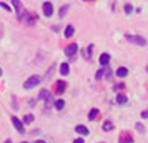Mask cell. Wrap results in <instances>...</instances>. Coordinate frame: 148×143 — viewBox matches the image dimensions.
Here are the masks:
<instances>
[{"instance_id": "29", "label": "cell", "mask_w": 148, "mask_h": 143, "mask_svg": "<svg viewBox=\"0 0 148 143\" xmlns=\"http://www.w3.org/2000/svg\"><path fill=\"white\" fill-rule=\"evenodd\" d=\"M5 143H12V140H7V142H5Z\"/></svg>"}, {"instance_id": "8", "label": "cell", "mask_w": 148, "mask_h": 143, "mask_svg": "<svg viewBox=\"0 0 148 143\" xmlns=\"http://www.w3.org/2000/svg\"><path fill=\"white\" fill-rule=\"evenodd\" d=\"M98 60H100V63L103 65V67H107L108 63H110V55H108V53H101Z\"/></svg>"}, {"instance_id": "11", "label": "cell", "mask_w": 148, "mask_h": 143, "mask_svg": "<svg viewBox=\"0 0 148 143\" xmlns=\"http://www.w3.org/2000/svg\"><path fill=\"white\" fill-rule=\"evenodd\" d=\"M127 75H128V68L120 67L118 70H116V77H127Z\"/></svg>"}, {"instance_id": "13", "label": "cell", "mask_w": 148, "mask_h": 143, "mask_svg": "<svg viewBox=\"0 0 148 143\" xmlns=\"http://www.w3.org/2000/svg\"><path fill=\"white\" fill-rule=\"evenodd\" d=\"M127 102H128V100H127V96H125V95H121V93H120V95H116V103H120V105H125Z\"/></svg>"}, {"instance_id": "6", "label": "cell", "mask_w": 148, "mask_h": 143, "mask_svg": "<svg viewBox=\"0 0 148 143\" xmlns=\"http://www.w3.org/2000/svg\"><path fill=\"white\" fill-rule=\"evenodd\" d=\"M77 50H78V45H77V43H70V45L65 48V53H67V57H73V55L77 53Z\"/></svg>"}, {"instance_id": "4", "label": "cell", "mask_w": 148, "mask_h": 143, "mask_svg": "<svg viewBox=\"0 0 148 143\" xmlns=\"http://www.w3.org/2000/svg\"><path fill=\"white\" fill-rule=\"evenodd\" d=\"M12 123H14V127L17 128V131L18 133H25V128H23V123L17 118V116H12Z\"/></svg>"}, {"instance_id": "10", "label": "cell", "mask_w": 148, "mask_h": 143, "mask_svg": "<svg viewBox=\"0 0 148 143\" xmlns=\"http://www.w3.org/2000/svg\"><path fill=\"white\" fill-rule=\"evenodd\" d=\"M60 73L62 75H68V73H70V67H68V63H62L60 65Z\"/></svg>"}, {"instance_id": "15", "label": "cell", "mask_w": 148, "mask_h": 143, "mask_svg": "<svg viewBox=\"0 0 148 143\" xmlns=\"http://www.w3.org/2000/svg\"><path fill=\"white\" fill-rule=\"evenodd\" d=\"M68 10H70V5H63V7L60 8V18H63V17L67 15Z\"/></svg>"}, {"instance_id": "1", "label": "cell", "mask_w": 148, "mask_h": 143, "mask_svg": "<svg viewBox=\"0 0 148 143\" xmlns=\"http://www.w3.org/2000/svg\"><path fill=\"white\" fill-rule=\"evenodd\" d=\"M125 38H127L130 43H133V45H138V47H145V45H147V40H145L143 37H140V35H130V34H128Z\"/></svg>"}, {"instance_id": "21", "label": "cell", "mask_w": 148, "mask_h": 143, "mask_svg": "<svg viewBox=\"0 0 148 143\" xmlns=\"http://www.w3.org/2000/svg\"><path fill=\"white\" fill-rule=\"evenodd\" d=\"M97 115H98V110L93 108L92 112H90V113H88V118H90V120H95V116H97Z\"/></svg>"}, {"instance_id": "25", "label": "cell", "mask_w": 148, "mask_h": 143, "mask_svg": "<svg viewBox=\"0 0 148 143\" xmlns=\"http://www.w3.org/2000/svg\"><path fill=\"white\" fill-rule=\"evenodd\" d=\"M0 7H2V8H5V10H8V12H10V10H12V8L8 7L7 3H3V2H0Z\"/></svg>"}, {"instance_id": "32", "label": "cell", "mask_w": 148, "mask_h": 143, "mask_svg": "<svg viewBox=\"0 0 148 143\" xmlns=\"http://www.w3.org/2000/svg\"><path fill=\"white\" fill-rule=\"evenodd\" d=\"M88 2H93V0H88Z\"/></svg>"}, {"instance_id": "9", "label": "cell", "mask_w": 148, "mask_h": 143, "mask_svg": "<svg viewBox=\"0 0 148 143\" xmlns=\"http://www.w3.org/2000/svg\"><path fill=\"white\" fill-rule=\"evenodd\" d=\"M65 85H67V83L63 82V80H60V82H57V93H58V95L65 92Z\"/></svg>"}, {"instance_id": "16", "label": "cell", "mask_w": 148, "mask_h": 143, "mask_svg": "<svg viewBox=\"0 0 148 143\" xmlns=\"http://www.w3.org/2000/svg\"><path fill=\"white\" fill-rule=\"evenodd\" d=\"M34 122V115L30 113V115H25V118H23V125H30V123Z\"/></svg>"}, {"instance_id": "3", "label": "cell", "mask_w": 148, "mask_h": 143, "mask_svg": "<svg viewBox=\"0 0 148 143\" xmlns=\"http://www.w3.org/2000/svg\"><path fill=\"white\" fill-rule=\"evenodd\" d=\"M38 98L45 102L47 108H50V105H52V96H50V92H48V90H42L40 93H38Z\"/></svg>"}, {"instance_id": "12", "label": "cell", "mask_w": 148, "mask_h": 143, "mask_svg": "<svg viewBox=\"0 0 148 143\" xmlns=\"http://www.w3.org/2000/svg\"><path fill=\"white\" fill-rule=\"evenodd\" d=\"M73 34H75V28L72 27V25H68V27L65 28V37H67V38H68V37H72V35H73Z\"/></svg>"}, {"instance_id": "27", "label": "cell", "mask_w": 148, "mask_h": 143, "mask_svg": "<svg viewBox=\"0 0 148 143\" xmlns=\"http://www.w3.org/2000/svg\"><path fill=\"white\" fill-rule=\"evenodd\" d=\"M73 143H85V140H83V138H77Z\"/></svg>"}, {"instance_id": "26", "label": "cell", "mask_w": 148, "mask_h": 143, "mask_svg": "<svg viewBox=\"0 0 148 143\" xmlns=\"http://www.w3.org/2000/svg\"><path fill=\"white\" fill-rule=\"evenodd\" d=\"M141 118H145V120L148 118V110H145V112H141Z\"/></svg>"}, {"instance_id": "14", "label": "cell", "mask_w": 148, "mask_h": 143, "mask_svg": "<svg viewBox=\"0 0 148 143\" xmlns=\"http://www.w3.org/2000/svg\"><path fill=\"white\" fill-rule=\"evenodd\" d=\"M92 50H93V45H88V48L83 52V57L85 58H92Z\"/></svg>"}, {"instance_id": "22", "label": "cell", "mask_w": 148, "mask_h": 143, "mask_svg": "<svg viewBox=\"0 0 148 143\" xmlns=\"http://www.w3.org/2000/svg\"><path fill=\"white\" fill-rule=\"evenodd\" d=\"M120 143H133V138H132L130 135H127L125 136V140H123V138L120 140Z\"/></svg>"}, {"instance_id": "20", "label": "cell", "mask_w": 148, "mask_h": 143, "mask_svg": "<svg viewBox=\"0 0 148 143\" xmlns=\"http://www.w3.org/2000/svg\"><path fill=\"white\" fill-rule=\"evenodd\" d=\"M103 130H105V131H108V130H113V125H112V122H105L103 123Z\"/></svg>"}, {"instance_id": "24", "label": "cell", "mask_w": 148, "mask_h": 143, "mask_svg": "<svg viewBox=\"0 0 148 143\" xmlns=\"http://www.w3.org/2000/svg\"><path fill=\"white\" fill-rule=\"evenodd\" d=\"M132 10H133V7H132L130 3H127V5H125V12H127V14H132Z\"/></svg>"}, {"instance_id": "31", "label": "cell", "mask_w": 148, "mask_h": 143, "mask_svg": "<svg viewBox=\"0 0 148 143\" xmlns=\"http://www.w3.org/2000/svg\"><path fill=\"white\" fill-rule=\"evenodd\" d=\"M22 143H28V142H22Z\"/></svg>"}, {"instance_id": "23", "label": "cell", "mask_w": 148, "mask_h": 143, "mask_svg": "<svg viewBox=\"0 0 148 143\" xmlns=\"http://www.w3.org/2000/svg\"><path fill=\"white\" fill-rule=\"evenodd\" d=\"M136 130H138L140 133H145V127H143L141 123H136Z\"/></svg>"}, {"instance_id": "17", "label": "cell", "mask_w": 148, "mask_h": 143, "mask_svg": "<svg viewBox=\"0 0 148 143\" xmlns=\"http://www.w3.org/2000/svg\"><path fill=\"white\" fill-rule=\"evenodd\" d=\"M105 72H107V68H105V67H103V68H100V70L97 72V75H95V77H97V80H100L101 77L105 75Z\"/></svg>"}, {"instance_id": "5", "label": "cell", "mask_w": 148, "mask_h": 143, "mask_svg": "<svg viewBox=\"0 0 148 143\" xmlns=\"http://www.w3.org/2000/svg\"><path fill=\"white\" fill-rule=\"evenodd\" d=\"M43 14H45V17H52L53 15V5H52V2H45L43 3Z\"/></svg>"}, {"instance_id": "30", "label": "cell", "mask_w": 148, "mask_h": 143, "mask_svg": "<svg viewBox=\"0 0 148 143\" xmlns=\"http://www.w3.org/2000/svg\"><path fill=\"white\" fill-rule=\"evenodd\" d=\"M0 77H2V68H0Z\"/></svg>"}, {"instance_id": "2", "label": "cell", "mask_w": 148, "mask_h": 143, "mask_svg": "<svg viewBox=\"0 0 148 143\" xmlns=\"http://www.w3.org/2000/svg\"><path fill=\"white\" fill-rule=\"evenodd\" d=\"M40 82H42V78H40L38 75H32V77H30V78L27 80V82L23 83V88H25V90L34 88V87H37V85H38Z\"/></svg>"}, {"instance_id": "18", "label": "cell", "mask_w": 148, "mask_h": 143, "mask_svg": "<svg viewBox=\"0 0 148 143\" xmlns=\"http://www.w3.org/2000/svg\"><path fill=\"white\" fill-rule=\"evenodd\" d=\"M12 5H14L15 10H22V3H20V0H12Z\"/></svg>"}, {"instance_id": "7", "label": "cell", "mask_w": 148, "mask_h": 143, "mask_svg": "<svg viewBox=\"0 0 148 143\" xmlns=\"http://www.w3.org/2000/svg\"><path fill=\"white\" fill-rule=\"evenodd\" d=\"M75 131H77V133H80V135H88V128L87 127H85V125H77V127H75Z\"/></svg>"}, {"instance_id": "28", "label": "cell", "mask_w": 148, "mask_h": 143, "mask_svg": "<svg viewBox=\"0 0 148 143\" xmlns=\"http://www.w3.org/2000/svg\"><path fill=\"white\" fill-rule=\"evenodd\" d=\"M34 143H45L43 140H37V142H34Z\"/></svg>"}, {"instance_id": "19", "label": "cell", "mask_w": 148, "mask_h": 143, "mask_svg": "<svg viewBox=\"0 0 148 143\" xmlns=\"http://www.w3.org/2000/svg\"><path fill=\"white\" fill-rule=\"evenodd\" d=\"M63 107H65V102H63V100H57V102H55V108L57 110H62Z\"/></svg>"}]
</instances>
